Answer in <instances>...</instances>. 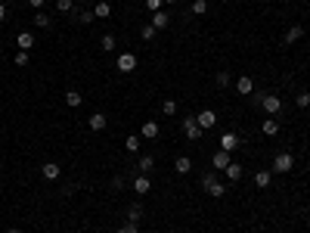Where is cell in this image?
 Masks as SVG:
<instances>
[{
  "mask_svg": "<svg viewBox=\"0 0 310 233\" xmlns=\"http://www.w3.org/2000/svg\"><path fill=\"white\" fill-rule=\"evenodd\" d=\"M255 187H257V190H267V187H270V171H257V174H255Z\"/></svg>",
  "mask_w": 310,
  "mask_h": 233,
  "instance_id": "23",
  "label": "cell"
},
{
  "mask_svg": "<svg viewBox=\"0 0 310 233\" xmlns=\"http://www.w3.org/2000/svg\"><path fill=\"white\" fill-rule=\"evenodd\" d=\"M223 174H227V177L233 180V184H236V180L242 177V174H245V168H242V165H239V162H230V165H227V168H223Z\"/></svg>",
  "mask_w": 310,
  "mask_h": 233,
  "instance_id": "12",
  "label": "cell"
},
{
  "mask_svg": "<svg viewBox=\"0 0 310 233\" xmlns=\"http://www.w3.org/2000/svg\"><path fill=\"white\" fill-rule=\"evenodd\" d=\"M171 233H174V230H171Z\"/></svg>",
  "mask_w": 310,
  "mask_h": 233,
  "instance_id": "45",
  "label": "cell"
},
{
  "mask_svg": "<svg viewBox=\"0 0 310 233\" xmlns=\"http://www.w3.org/2000/svg\"><path fill=\"white\" fill-rule=\"evenodd\" d=\"M196 121H199V128H202V131H211L214 124H217V115H214L211 109H205V112L196 115Z\"/></svg>",
  "mask_w": 310,
  "mask_h": 233,
  "instance_id": "5",
  "label": "cell"
},
{
  "mask_svg": "<svg viewBox=\"0 0 310 233\" xmlns=\"http://www.w3.org/2000/svg\"><path fill=\"white\" fill-rule=\"evenodd\" d=\"M59 171H62V168H59V165H56V162H47L44 168H40V174H44L47 180H56V177H59Z\"/></svg>",
  "mask_w": 310,
  "mask_h": 233,
  "instance_id": "17",
  "label": "cell"
},
{
  "mask_svg": "<svg viewBox=\"0 0 310 233\" xmlns=\"http://www.w3.org/2000/svg\"><path fill=\"white\" fill-rule=\"evenodd\" d=\"M78 19H81L84 25H90V22H93V19H96V16H93V10H84V13L78 16Z\"/></svg>",
  "mask_w": 310,
  "mask_h": 233,
  "instance_id": "34",
  "label": "cell"
},
{
  "mask_svg": "<svg viewBox=\"0 0 310 233\" xmlns=\"http://www.w3.org/2000/svg\"><path fill=\"white\" fill-rule=\"evenodd\" d=\"M301 38H304V25H292V28L286 31V38H282V47H292Z\"/></svg>",
  "mask_w": 310,
  "mask_h": 233,
  "instance_id": "7",
  "label": "cell"
},
{
  "mask_svg": "<svg viewBox=\"0 0 310 233\" xmlns=\"http://www.w3.org/2000/svg\"><path fill=\"white\" fill-rule=\"evenodd\" d=\"M78 3H84V0H78Z\"/></svg>",
  "mask_w": 310,
  "mask_h": 233,
  "instance_id": "44",
  "label": "cell"
},
{
  "mask_svg": "<svg viewBox=\"0 0 310 233\" xmlns=\"http://www.w3.org/2000/svg\"><path fill=\"white\" fill-rule=\"evenodd\" d=\"M6 233H22V230H19V227H10V230H6Z\"/></svg>",
  "mask_w": 310,
  "mask_h": 233,
  "instance_id": "41",
  "label": "cell"
},
{
  "mask_svg": "<svg viewBox=\"0 0 310 233\" xmlns=\"http://www.w3.org/2000/svg\"><path fill=\"white\" fill-rule=\"evenodd\" d=\"M87 124H90V131H106V115L103 112H93L87 118Z\"/></svg>",
  "mask_w": 310,
  "mask_h": 233,
  "instance_id": "16",
  "label": "cell"
},
{
  "mask_svg": "<svg viewBox=\"0 0 310 233\" xmlns=\"http://www.w3.org/2000/svg\"><path fill=\"white\" fill-rule=\"evenodd\" d=\"M261 106H264V112H267V115H279V112H282V99L276 97V94H264Z\"/></svg>",
  "mask_w": 310,
  "mask_h": 233,
  "instance_id": "2",
  "label": "cell"
},
{
  "mask_svg": "<svg viewBox=\"0 0 310 233\" xmlns=\"http://www.w3.org/2000/svg\"><path fill=\"white\" fill-rule=\"evenodd\" d=\"M211 165H214V168H227V165H230V153H223V149H220V153H214L211 155Z\"/></svg>",
  "mask_w": 310,
  "mask_h": 233,
  "instance_id": "18",
  "label": "cell"
},
{
  "mask_svg": "<svg viewBox=\"0 0 310 233\" xmlns=\"http://www.w3.org/2000/svg\"><path fill=\"white\" fill-rule=\"evenodd\" d=\"M174 168H177V174H189V171H192V162H189V155H180V159L174 162Z\"/></svg>",
  "mask_w": 310,
  "mask_h": 233,
  "instance_id": "22",
  "label": "cell"
},
{
  "mask_svg": "<svg viewBox=\"0 0 310 233\" xmlns=\"http://www.w3.org/2000/svg\"><path fill=\"white\" fill-rule=\"evenodd\" d=\"M292 168H295V159H292V153H276V159H273V171L289 174Z\"/></svg>",
  "mask_w": 310,
  "mask_h": 233,
  "instance_id": "1",
  "label": "cell"
},
{
  "mask_svg": "<svg viewBox=\"0 0 310 233\" xmlns=\"http://www.w3.org/2000/svg\"><path fill=\"white\" fill-rule=\"evenodd\" d=\"M149 190H152V184H149V177L146 174H140L137 180H133V193H140V196H146Z\"/></svg>",
  "mask_w": 310,
  "mask_h": 233,
  "instance_id": "13",
  "label": "cell"
},
{
  "mask_svg": "<svg viewBox=\"0 0 310 233\" xmlns=\"http://www.w3.org/2000/svg\"><path fill=\"white\" fill-rule=\"evenodd\" d=\"M214 81H217V87H227V84H230V72H217Z\"/></svg>",
  "mask_w": 310,
  "mask_h": 233,
  "instance_id": "33",
  "label": "cell"
},
{
  "mask_svg": "<svg viewBox=\"0 0 310 233\" xmlns=\"http://www.w3.org/2000/svg\"><path fill=\"white\" fill-rule=\"evenodd\" d=\"M72 6H74V0H56V10L59 13H72Z\"/></svg>",
  "mask_w": 310,
  "mask_h": 233,
  "instance_id": "32",
  "label": "cell"
},
{
  "mask_svg": "<svg viewBox=\"0 0 310 233\" xmlns=\"http://www.w3.org/2000/svg\"><path fill=\"white\" fill-rule=\"evenodd\" d=\"M295 103L301 106V109H310V94H307V90H301V94L295 97Z\"/></svg>",
  "mask_w": 310,
  "mask_h": 233,
  "instance_id": "28",
  "label": "cell"
},
{
  "mask_svg": "<svg viewBox=\"0 0 310 233\" xmlns=\"http://www.w3.org/2000/svg\"><path fill=\"white\" fill-rule=\"evenodd\" d=\"M236 90H239V94H245V97H251V94H255V81H251L248 75H242V78L236 81Z\"/></svg>",
  "mask_w": 310,
  "mask_h": 233,
  "instance_id": "11",
  "label": "cell"
},
{
  "mask_svg": "<svg viewBox=\"0 0 310 233\" xmlns=\"http://www.w3.org/2000/svg\"><path fill=\"white\" fill-rule=\"evenodd\" d=\"M140 143H143V137H137V134H130L128 140H124V149L133 155V153H140Z\"/></svg>",
  "mask_w": 310,
  "mask_h": 233,
  "instance_id": "21",
  "label": "cell"
},
{
  "mask_svg": "<svg viewBox=\"0 0 310 233\" xmlns=\"http://www.w3.org/2000/svg\"><path fill=\"white\" fill-rule=\"evenodd\" d=\"M171 25V13H164V10H158V13H152V28L155 31H162V28H167Z\"/></svg>",
  "mask_w": 310,
  "mask_h": 233,
  "instance_id": "8",
  "label": "cell"
},
{
  "mask_svg": "<svg viewBox=\"0 0 310 233\" xmlns=\"http://www.w3.org/2000/svg\"><path fill=\"white\" fill-rule=\"evenodd\" d=\"M3 19H6V3L0 0V22H3Z\"/></svg>",
  "mask_w": 310,
  "mask_h": 233,
  "instance_id": "40",
  "label": "cell"
},
{
  "mask_svg": "<svg viewBox=\"0 0 310 233\" xmlns=\"http://www.w3.org/2000/svg\"><path fill=\"white\" fill-rule=\"evenodd\" d=\"M261 131H264L267 137H276V134H279V121H276V118H267V121L261 124Z\"/></svg>",
  "mask_w": 310,
  "mask_h": 233,
  "instance_id": "20",
  "label": "cell"
},
{
  "mask_svg": "<svg viewBox=\"0 0 310 233\" xmlns=\"http://www.w3.org/2000/svg\"><path fill=\"white\" fill-rule=\"evenodd\" d=\"M112 190H124V177L118 174V177H112Z\"/></svg>",
  "mask_w": 310,
  "mask_h": 233,
  "instance_id": "38",
  "label": "cell"
},
{
  "mask_svg": "<svg viewBox=\"0 0 310 233\" xmlns=\"http://www.w3.org/2000/svg\"><path fill=\"white\" fill-rule=\"evenodd\" d=\"M133 69H137V56H133V53H121V56H118V72L130 75Z\"/></svg>",
  "mask_w": 310,
  "mask_h": 233,
  "instance_id": "6",
  "label": "cell"
},
{
  "mask_svg": "<svg viewBox=\"0 0 310 233\" xmlns=\"http://www.w3.org/2000/svg\"><path fill=\"white\" fill-rule=\"evenodd\" d=\"M239 134H233V131H227V134H220V149L223 153H233V149H239Z\"/></svg>",
  "mask_w": 310,
  "mask_h": 233,
  "instance_id": "4",
  "label": "cell"
},
{
  "mask_svg": "<svg viewBox=\"0 0 310 233\" xmlns=\"http://www.w3.org/2000/svg\"><path fill=\"white\" fill-rule=\"evenodd\" d=\"M214 184H217V174H214V171H205V174H202V190L208 193V190H211Z\"/></svg>",
  "mask_w": 310,
  "mask_h": 233,
  "instance_id": "24",
  "label": "cell"
},
{
  "mask_svg": "<svg viewBox=\"0 0 310 233\" xmlns=\"http://www.w3.org/2000/svg\"><path fill=\"white\" fill-rule=\"evenodd\" d=\"M143 218V209H140V205H130L128 209V221H140Z\"/></svg>",
  "mask_w": 310,
  "mask_h": 233,
  "instance_id": "31",
  "label": "cell"
},
{
  "mask_svg": "<svg viewBox=\"0 0 310 233\" xmlns=\"http://www.w3.org/2000/svg\"><path fill=\"white\" fill-rule=\"evenodd\" d=\"M65 103L72 106V109H78V106L84 103V97H81V90H65Z\"/></svg>",
  "mask_w": 310,
  "mask_h": 233,
  "instance_id": "19",
  "label": "cell"
},
{
  "mask_svg": "<svg viewBox=\"0 0 310 233\" xmlns=\"http://www.w3.org/2000/svg\"><path fill=\"white\" fill-rule=\"evenodd\" d=\"M50 22H53V19H50L44 10H37V13H35V25H37V28H50Z\"/></svg>",
  "mask_w": 310,
  "mask_h": 233,
  "instance_id": "25",
  "label": "cell"
},
{
  "mask_svg": "<svg viewBox=\"0 0 310 233\" xmlns=\"http://www.w3.org/2000/svg\"><path fill=\"white\" fill-rule=\"evenodd\" d=\"M192 13H196V16L208 13V0H192Z\"/></svg>",
  "mask_w": 310,
  "mask_h": 233,
  "instance_id": "29",
  "label": "cell"
},
{
  "mask_svg": "<svg viewBox=\"0 0 310 233\" xmlns=\"http://www.w3.org/2000/svg\"><path fill=\"white\" fill-rule=\"evenodd\" d=\"M208 196H211V199H223V196H227V187H223L220 180H217V184H214L211 190H208Z\"/></svg>",
  "mask_w": 310,
  "mask_h": 233,
  "instance_id": "26",
  "label": "cell"
},
{
  "mask_svg": "<svg viewBox=\"0 0 310 233\" xmlns=\"http://www.w3.org/2000/svg\"><path fill=\"white\" fill-rule=\"evenodd\" d=\"M16 65H28V53H25V50L16 53Z\"/></svg>",
  "mask_w": 310,
  "mask_h": 233,
  "instance_id": "37",
  "label": "cell"
},
{
  "mask_svg": "<svg viewBox=\"0 0 310 233\" xmlns=\"http://www.w3.org/2000/svg\"><path fill=\"white\" fill-rule=\"evenodd\" d=\"M93 16L96 19H109V16H112V3H109V0H99L93 6Z\"/></svg>",
  "mask_w": 310,
  "mask_h": 233,
  "instance_id": "14",
  "label": "cell"
},
{
  "mask_svg": "<svg viewBox=\"0 0 310 233\" xmlns=\"http://www.w3.org/2000/svg\"><path fill=\"white\" fill-rule=\"evenodd\" d=\"M16 47H19V50H25V53H28V50L35 47V35H31V31H22V35L16 38Z\"/></svg>",
  "mask_w": 310,
  "mask_h": 233,
  "instance_id": "10",
  "label": "cell"
},
{
  "mask_svg": "<svg viewBox=\"0 0 310 233\" xmlns=\"http://www.w3.org/2000/svg\"><path fill=\"white\" fill-rule=\"evenodd\" d=\"M44 3H47V0H28V6H35V10H40Z\"/></svg>",
  "mask_w": 310,
  "mask_h": 233,
  "instance_id": "39",
  "label": "cell"
},
{
  "mask_svg": "<svg viewBox=\"0 0 310 233\" xmlns=\"http://www.w3.org/2000/svg\"><path fill=\"white\" fill-rule=\"evenodd\" d=\"M158 131H162V128H158V121H143V128H140V137H143V140H155Z\"/></svg>",
  "mask_w": 310,
  "mask_h": 233,
  "instance_id": "9",
  "label": "cell"
},
{
  "mask_svg": "<svg viewBox=\"0 0 310 233\" xmlns=\"http://www.w3.org/2000/svg\"><path fill=\"white\" fill-rule=\"evenodd\" d=\"M140 38H143V40H152V38H155V28H152V25H146V28L140 31Z\"/></svg>",
  "mask_w": 310,
  "mask_h": 233,
  "instance_id": "35",
  "label": "cell"
},
{
  "mask_svg": "<svg viewBox=\"0 0 310 233\" xmlns=\"http://www.w3.org/2000/svg\"><path fill=\"white\" fill-rule=\"evenodd\" d=\"M164 3H180V0H164Z\"/></svg>",
  "mask_w": 310,
  "mask_h": 233,
  "instance_id": "43",
  "label": "cell"
},
{
  "mask_svg": "<svg viewBox=\"0 0 310 233\" xmlns=\"http://www.w3.org/2000/svg\"><path fill=\"white\" fill-rule=\"evenodd\" d=\"M115 233H128V227H118V230H115Z\"/></svg>",
  "mask_w": 310,
  "mask_h": 233,
  "instance_id": "42",
  "label": "cell"
},
{
  "mask_svg": "<svg viewBox=\"0 0 310 233\" xmlns=\"http://www.w3.org/2000/svg\"><path fill=\"white\" fill-rule=\"evenodd\" d=\"M183 131H186L189 140H199V137H202V128H199L196 115H186V118H183Z\"/></svg>",
  "mask_w": 310,
  "mask_h": 233,
  "instance_id": "3",
  "label": "cell"
},
{
  "mask_svg": "<svg viewBox=\"0 0 310 233\" xmlns=\"http://www.w3.org/2000/svg\"><path fill=\"white\" fill-rule=\"evenodd\" d=\"M162 112H164V115H177V103H174V99H164V103H162Z\"/></svg>",
  "mask_w": 310,
  "mask_h": 233,
  "instance_id": "30",
  "label": "cell"
},
{
  "mask_svg": "<svg viewBox=\"0 0 310 233\" xmlns=\"http://www.w3.org/2000/svg\"><path fill=\"white\" fill-rule=\"evenodd\" d=\"M146 6H149V10H152V13H158V10H162V6H164V0H146Z\"/></svg>",
  "mask_w": 310,
  "mask_h": 233,
  "instance_id": "36",
  "label": "cell"
},
{
  "mask_svg": "<svg viewBox=\"0 0 310 233\" xmlns=\"http://www.w3.org/2000/svg\"><path fill=\"white\" fill-rule=\"evenodd\" d=\"M155 168V155H140V162H137V171L140 174H149Z\"/></svg>",
  "mask_w": 310,
  "mask_h": 233,
  "instance_id": "15",
  "label": "cell"
},
{
  "mask_svg": "<svg viewBox=\"0 0 310 233\" xmlns=\"http://www.w3.org/2000/svg\"><path fill=\"white\" fill-rule=\"evenodd\" d=\"M99 47H103V53H112V50H115V38L103 35V38H99Z\"/></svg>",
  "mask_w": 310,
  "mask_h": 233,
  "instance_id": "27",
  "label": "cell"
}]
</instances>
